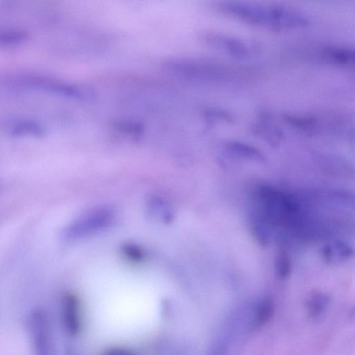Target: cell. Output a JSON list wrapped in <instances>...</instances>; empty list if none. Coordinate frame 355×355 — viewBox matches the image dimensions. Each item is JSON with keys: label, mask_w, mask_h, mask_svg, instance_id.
Wrapping results in <instances>:
<instances>
[{"label": "cell", "mask_w": 355, "mask_h": 355, "mask_svg": "<svg viewBox=\"0 0 355 355\" xmlns=\"http://www.w3.org/2000/svg\"><path fill=\"white\" fill-rule=\"evenodd\" d=\"M218 8L243 21L276 30L303 27L309 21L304 12L286 6L223 2L218 4Z\"/></svg>", "instance_id": "6da1fadb"}, {"label": "cell", "mask_w": 355, "mask_h": 355, "mask_svg": "<svg viewBox=\"0 0 355 355\" xmlns=\"http://www.w3.org/2000/svg\"><path fill=\"white\" fill-rule=\"evenodd\" d=\"M162 67L170 76L197 83H211L223 79L224 67L214 63L191 58H172L164 61Z\"/></svg>", "instance_id": "7a4b0ae2"}, {"label": "cell", "mask_w": 355, "mask_h": 355, "mask_svg": "<svg viewBox=\"0 0 355 355\" xmlns=\"http://www.w3.org/2000/svg\"><path fill=\"white\" fill-rule=\"evenodd\" d=\"M27 327L34 355H54L51 327L47 314L41 309L28 315Z\"/></svg>", "instance_id": "3957f363"}, {"label": "cell", "mask_w": 355, "mask_h": 355, "mask_svg": "<svg viewBox=\"0 0 355 355\" xmlns=\"http://www.w3.org/2000/svg\"><path fill=\"white\" fill-rule=\"evenodd\" d=\"M200 39L205 45L237 58L248 57L257 49L254 43L216 31H204Z\"/></svg>", "instance_id": "277c9868"}, {"label": "cell", "mask_w": 355, "mask_h": 355, "mask_svg": "<svg viewBox=\"0 0 355 355\" xmlns=\"http://www.w3.org/2000/svg\"><path fill=\"white\" fill-rule=\"evenodd\" d=\"M25 83L32 87L42 89L51 93L80 101H90L96 96V92L89 87L56 80L33 78Z\"/></svg>", "instance_id": "5b68a950"}, {"label": "cell", "mask_w": 355, "mask_h": 355, "mask_svg": "<svg viewBox=\"0 0 355 355\" xmlns=\"http://www.w3.org/2000/svg\"><path fill=\"white\" fill-rule=\"evenodd\" d=\"M110 220L111 214L108 211H97L68 226L64 232V235L68 239L80 237L107 225Z\"/></svg>", "instance_id": "8992f818"}, {"label": "cell", "mask_w": 355, "mask_h": 355, "mask_svg": "<svg viewBox=\"0 0 355 355\" xmlns=\"http://www.w3.org/2000/svg\"><path fill=\"white\" fill-rule=\"evenodd\" d=\"M62 319L66 331L70 335H75L79 331L80 322L79 304L76 297L66 295L62 301Z\"/></svg>", "instance_id": "52a82bcc"}, {"label": "cell", "mask_w": 355, "mask_h": 355, "mask_svg": "<svg viewBox=\"0 0 355 355\" xmlns=\"http://www.w3.org/2000/svg\"><path fill=\"white\" fill-rule=\"evenodd\" d=\"M255 121L251 126L252 134L271 146H277L284 138L282 130L271 123L266 116Z\"/></svg>", "instance_id": "ba28073f"}, {"label": "cell", "mask_w": 355, "mask_h": 355, "mask_svg": "<svg viewBox=\"0 0 355 355\" xmlns=\"http://www.w3.org/2000/svg\"><path fill=\"white\" fill-rule=\"evenodd\" d=\"M320 55L325 61L342 67L352 66L354 62V50L347 46H327Z\"/></svg>", "instance_id": "9c48e42d"}, {"label": "cell", "mask_w": 355, "mask_h": 355, "mask_svg": "<svg viewBox=\"0 0 355 355\" xmlns=\"http://www.w3.org/2000/svg\"><path fill=\"white\" fill-rule=\"evenodd\" d=\"M282 119L289 126L309 135L316 133L320 127L317 118L311 115L284 112Z\"/></svg>", "instance_id": "30bf717a"}, {"label": "cell", "mask_w": 355, "mask_h": 355, "mask_svg": "<svg viewBox=\"0 0 355 355\" xmlns=\"http://www.w3.org/2000/svg\"><path fill=\"white\" fill-rule=\"evenodd\" d=\"M223 148L230 155L241 159L263 162L265 157L257 148L236 140L227 141L223 144Z\"/></svg>", "instance_id": "8fae6325"}, {"label": "cell", "mask_w": 355, "mask_h": 355, "mask_svg": "<svg viewBox=\"0 0 355 355\" xmlns=\"http://www.w3.org/2000/svg\"><path fill=\"white\" fill-rule=\"evenodd\" d=\"M353 255V249L345 242L336 240L324 246L322 256L330 263H338L349 259Z\"/></svg>", "instance_id": "7c38bea8"}, {"label": "cell", "mask_w": 355, "mask_h": 355, "mask_svg": "<svg viewBox=\"0 0 355 355\" xmlns=\"http://www.w3.org/2000/svg\"><path fill=\"white\" fill-rule=\"evenodd\" d=\"M9 132L14 136L41 137L44 133L43 126L33 120L19 119L9 126Z\"/></svg>", "instance_id": "4fadbf2b"}, {"label": "cell", "mask_w": 355, "mask_h": 355, "mask_svg": "<svg viewBox=\"0 0 355 355\" xmlns=\"http://www.w3.org/2000/svg\"><path fill=\"white\" fill-rule=\"evenodd\" d=\"M273 302L269 298L261 299L255 306L252 319L254 328H259L268 322L274 315Z\"/></svg>", "instance_id": "5bb4252c"}, {"label": "cell", "mask_w": 355, "mask_h": 355, "mask_svg": "<svg viewBox=\"0 0 355 355\" xmlns=\"http://www.w3.org/2000/svg\"><path fill=\"white\" fill-rule=\"evenodd\" d=\"M329 303V297L320 292L312 293L307 300L306 309L311 318L320 317L327 310Z\"/></svg>", "instance_id": "9a60e30c"}, {"label": "cell", "mask_w": 355, "mask_h": 355, "mask_svg": "<svg viewBox=\"0 0 355 355\" xmlns=\"http://www.w3.org/2000/svg\"><path fill=\"white\" fill-rule=\"evenodd\" d=\"M274 268L275 274L281 279H285L290 275L292 265L286 252L282 250L278 252L275 259Z\"/></svg>", "instance_id": "2e32d148"}, {"label": "cell", "mask_w": 355, "mask_h": 355, "mask_svg": "<svg viewBox=\"0 0 355 355\" xmlns=\"http://www.w3.org/2000/svg\"><path fill=\"white\" fill-rule=\"evenodd\" d=\"M114 128L121 133L136 137L140 136L144 130L141 123L131 121H119L114 124Z\"/></svg>", "instance_id": "e0dca14e"}, {"label": "cell", "mask_w": 355, "mask_h": 355, "mask_svg": "<svg viewBox=\"0 0 355 355\" xmlns=\"http://www.w3.org/2000/svg\"><path fill=\"white\" fill-rule=\"evenodd\" d=\"M205 115L211 121H221L226 123H232L234 121V118L230 112L220 109H208L205 112Z\"/></svg>", "instance_id": "ac0fdd59"}, {"label": "cell", "mask_w": 355, "mask_h": 355, "mask_svg": "<svg viewBox=\"0 0 355 355\" xmlns=\"http://www.w3.org/2000/svg\"><path fill=\"white\" fill-rule=\"evenodd\" d=\"M26 35L17 31H0L1 44H14L21 42Z\"/></svg>", "instance_id": "d6986e66"}, {"label": "cell", "mask_w": 355, "mask_h": 355, "mask_svg": "<svg viewBox=\"0 0 355 355\" xmlns=\"http://www.w3.org/2000/svg\"><path fill=\"white\" fill-rule=\"evenodd\" d=\"M103 355H135V354L130 349L116 347L109 349Z\"/></svg>", "instance_id": "ffe728a7"}, {"label": "cell", "mask_w": 355, "mask_h": 355, "mask_svg": "<svg viewBox=\"0 0 355 355\" xmlns=\"http://www.w3.org/2000/svg\"><path fill=\"white\" fill-rule=\"evenodd\" d=\"M125 252L130 257L135 260L140 259L142 257L141 253L139 250L131 246L127 248Z\"/></svg>", "instance_id": "44dd1931"}]
</instances>
